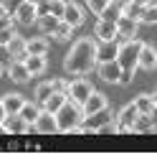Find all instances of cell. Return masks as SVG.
Returning <instances> with one entry per match:
<instances>
[{
    "label": "cell",
    "mask_w": 157,
    "mask_h": 155,
    "mask_svg": "<svg viewBox=\"0 0 157 155\" xmlns=\"http://www.w3.org/2000/svg\"><path fill=\"white\" fill-rule=\"evenodd\" d=\"M96 64H99V59H96V38H78V41H74V46L68 48L66 59H63V69L68 74L74 76H86L96 71Z\"/></svg>",
    "instance_id": "cell-1"
},
{
    "label": "cell",
    "mask_w": 157,
    "mask_h": 155,
    "mask_svg": "<svg viewBox=\"0 0 157 155\" xmlns=\"http://www.w3.org/2000/svg\"><path fill=\"white\" fill-rule=\"evenodd\" d=\"M140 51H142V41L137 38H127V41H119V64L124 69V81L122 84H129L134 81V74L140 69Z\"/></svg>",
    "instance_id": "cell-2"
},
{
    "label": "cell",
    "mask_w": 157,
    "mask_h": 155,
    "mask_svg": "<svg viewBox=\"0 0 157 155\" xmlns=\"http://www.w3.org/2000/svg\"><path fill=\"white\" fill-rule=\"evenodd\" d=\"M56 120H58V132H74L78 125H84L86 114H84L81 104H76V102L68 99L63 107L56 112Z\"/></svg>",
    "instance_id": "cell-3"
},
{
    "label": "cell",
    "mask_w": 157,
    "mask_h": 155,
    "mask_svg": "<svg viewBox=\"0 0 157 155\" xmlns=\"http://www.w3.org/2000/svg\"><path fill=\"white\" fill-rule=\"evenodd\" d=\"M96 74H99V79L106 81V84H122L124 81V69H122L119 59L99 61V64H96Z\"/></svg>",
    "instance_id": "cell-4"
},
{
    "label": "cell",
    "mask_w": 157,
    "mask_h": 155,
    "mask_svg": "<svg viewBox=\"0 0 157 155\" xmlns=\"http://www.w3.org/2000/svg\"><path fill=\"white\" fill-rule=\"evenodd\" d=\"M91 92H94V84L89 79H74L68 84V99L76 102V104H84L91 97Z\"/></svg>",
    "instance_id": "cell-5"
},
{
    "label": "cell",
    "mask_w": 157,
    "mask_h": 155,
    "mask_svg": "<svg viewBox=\"0 0 157 155\" xmlns=\"http://www.w3.org/2000/svg\"><path fill=\"white\" fill-rule=\"evenodd\" d=\"M137 114H140V109H137L134 102L124 104V107L117 112V117H114V122H117V132H132V122L137 120Z\"/></svg>",
    "instance_id": "cell-6"
},
{
    "label": "cell",
    "mask_w": 157,
    "mask_h": 155,
    "mask_svg": "<svg viewBox=\"0 0 157 155\" xmlns=\"http://www.w3.org/2000/svg\"><path fill=\"white\" fill-rule=\"evenodd\" d=\"M38 15H41L38 13V5L31 3V0H23V3L15 8V13H13L15 23H21V26H33L38 21Z\"/></svg>",
    "instance_id": "cell-7"
},
{
    "label": "cell",
    "mask_w": 157,
    "mask_h": 155,
    "mask_svg": "<svg viewBox=\"0 0 157 155\" xmlns=\"http://www.w3.org/2000/svg\"><path fill=\"white\" fill-rule=\"evenodd\" d=\"M94 38L96 41H119V33H117V23L106 21V18H99L94 26Z\"/></svg>",
    "instance_id": "cell-8"
},
{
    "label": "cell",
    "mask_w": 157,
    "mask_h": 155,
    "mask_svg": "<svg viewBox=\"0 0 157 155\" xmlns=\"http://www.w3.org/2000/svg\"><path fill=\"white\" fill-rule=\"evenodd\" d=\"M81 107H84V114H86V117H91V114H96V112H101V109L109 107V97L94 89V92H91V97L81 104Z\"/></svg>",
    "instance_id": "cell-9"
},
{
    "label": "cell",
    "mask_w": 157,
    "mask_h": 155,
    "mask_svg": "<svg viewBox=\"0 0 157 155\" xmlns=\"http://www.w3.org/2000/svg\"><path fill=\"white\" fill-rule=\"evenodd\" d=\"M33 125L31 122H25L21 114H8V117L3 120V125H0V130L3 132H10V135H23V132H28Z\"/></svg>",
    "instance_id": "cell-10"
},
{
    "label": "cell",
    "mask_w": 157,
    "mask_h": 155,
    "mask_svg": "<svg viewBox=\"0 0 157 155\" xmlns=\"http://www.w3.org/2000/svg\"><path fill=\"white\" fill-rule=\"evenodd\" d=\"M114 117H117V114L106 107L101 112L91 114V117H86L84 122H86V130H89V132H101V127H104V125H109V122H114Z\"/></svg>",
    "instance_id": "cell-11"
},
{
    "label": "cell",
    "mask_w": 157,
    "mask_h": 155,
    "mask_svg": "<svg viewBox=\"0 0 157 155\" xmlns=\"http://www.w3.org/2000/svg\"><path fill=\"white\" fill-rule=\"evenodd\" d=\"M33 130L43 132V135L58 132V120H56V112H48V109H43V112H41V117H38V120L33 122Z\"/></svg>",
    "instance_id": "cell-12"
},
{
    "label": "cell",
    "mask_w": 157,
    "mask_h": 155,
    "mask_svg": "<svg viewBox=\"0 0 157 155\" xmlns=\"http://www.w3.org/2000/svg\"><path fill=\"white\" fill-rule=\"evenodd\" d=\"M137 31H140V21H134L129 15H122L117 21V33H119V41H127V38H137Z\"/></svg>",
    "instance_id": "cell-13"
},
{
    "label": "cell",
    "mask_w": 157,
    "mask_h": 155,
    "mask_svg": "<svg viewBox=\"0 0 157 155\" xmlns=\"http://www.w3.org/2000/svg\"><path fill=\"white\" fill-rule=\"evenodd\" d=\"M63 21H66V23H71L74 28H78V26H84V21H86V13H84V8L78 5V3H71V0H66V10H63Z\"/></svg>",
    "instance_id": "cell-14"
},
{
    "label": "cell",
    "mask_w": 157,
    "mask_h": 155,
    "mask_svg": "<svg viewBox=\"0 0 157 155\" xmlns=\"http://www.w3.org/2000/svg\"><path fill=\"white\" fill-rule=\"evenodd\" d=\"M140 69H142V71H155V69H157V48H155L152 43H142Z\"/></svg>",
    "instance_id": "cell-15"
},
{
    "label": "cell",
    "mask_w": 157,
    "mask_h": 155,
    "mask_svg": "<svg viewBox=\"0 0 157 155\" xmlns=\"http://www.w3.org/2000/svg\"><path fill=\"white\" fill-rule=\"evenodd\" d=\"M8 76H10V81H15V84H25L31 79V71H28L23 59H13V64L8 66Z\"/></svg>",
    "instance_id": "cell-16"
},
{
    "label": "cell",
    "mask_w": 157,
    "mask_h": 155,
    "mask_svg": "<svg viewBox=\"0 0 157 155\" xmlns=\"http://www.w3.org/2000/svg\"><path fill=\"white\" fill-rule=\"evenodd\" d=\"M119 56V41H96V59L112 61Z\"/></svg>",
    "instance_id": "cell-17"
},
{
    "label": "cell",
    "mask_w": 157,
    "mask_h": 155,
    "mask_svg": "<svg viewBox=\"0 0 157 155\" xmlns=\"http://www.w3.org/2000/svg\"><path fill=\"white\" fill-rule=\"evenodd\" d=\"M5 51H8V56H10V59H23V56L28 54V38H23V36L15 33L10 41H8Z\"/></svg>",
    "instance_id": "cell-18"
},
{
    "label": "cell",
    "mask_w": 157,
    "mask_h": 155,
    "mask_svg": "<svg viewBox=\"0 0 157 155\" xmlns=\"http://www.w3.org/2000/svg\"><path fill=\"white\" fill-rule=\"evenodd\" d=\"M23 61L28 66V71H31V76H41L46 71V66H48V61H46L43 54H25Z\"/></svg>",
    "instance_id": "cell-19"
},
{
    "label": "cell",
    "mask_w": 157,
    "mask_h": 155,
    "mask_svg": "<svg viewBox=\"0 0 157 155\" xmlns=\"http://www.w3.org/2000/svg\"><path fill=\"white\" fill-rule=\"evenodd\" d=\"M3 99V107L8 114H18L23 109V104H25V97L23 94H18V92H10V94H5V97H0Z\"/></svg>",
    "instance_id": "cell-20"
},
{
    "label": "cell",
    "mask_w": 157,
    "mask_h": 155,
    "mask_svg": "<svg viewBox=\"0 0 157 155\" xmlns=\"http://www.w3.org/2000/svg\"><path fill=\"white\" fill-rule=\"evenodd\" d=\"M58 23H61V18L53 15V13H43V15H38V21H36L38 31H41L43 36H51V33L56 31V26H58Z\"/></svg>",
    "instance_id": "cell-21"
},
{
    "label": "cell",
    "mask_w": 157,
    "mask_h": 155,
    "mask_svg": "<svg viewBox=\"0 0 157 155\" xmlns=\"http://www.w3.org/2000/svg\"><path fill=\"white\" fill-rule=\"evenodd\" d=\"M157 125H155V114H137V120L132 122V132H155Z\"/></svg>",
    "instance_id": "cell-22"
},
{
    "label": "cell",
    "mask_w": 157,
    "mask_h": 155,
    "mask_svg": "<svg viewBox=\"0 0 157 155\" xmlns=\"http://www.w3.org/2000/svg\"><path fill=\"white\" fill-rule=\"evenodd\" d=\"M134 104H137V109H140L142 114H157V109H155V94H137L134 99H132Z\"/></svg>",
    "instance_id": "cell-23"
},
{
    "label": "cell",
    "mask_w": 157,
    "mask_h": 155,
    "mask_svg": "<svg viewBox=\"0 0 157 155\" xmlns=\"http://www.w3.org/2000/svg\"><path fill=\"white\" fill-rule=\"evenodd\" d=\"M41 112H43V104H41V102H25V104H23V109L18 112V114H21L25 122H31V125H33L38 117H41Z\"/></svg>",
    "instance_id": "cell-24"
},
{
    "label": "cell",
    "mask_w": 157,
    "mask_h": 155,
    "mask_svg": "<svg viewBox=\"0 0 157 155\" xmlns=\"http://www.w3.org/2000/svg\"><path fill=\"white\" fill-rule=\"evenodd\" d=\"M66 102H68V94H66V92H53V94L43 102V109H48V112H58Z\"/></svg>",
    "instance_id": "cell-25"
},
{
    "label": "cell",
    "mask_w": 157,
    "mask_h": 155,
    "mask_svg": "<svg viewBox=\"0 0 157 155\" xmlns=\"http://www.w3.org/2000/svg\"><path fill=\"white\" fill-rule=\"evenodd\" d=\"M71 36H74V26H71V23H66L63 18H61V23L56 26V31L48 36V38H53V41H58V43H66Z\"/></svg>",
    "instance_id": "cell-26"
},
{
    "label": "cell",
    "mask_w": 157,
    "mask_h": 155,
    "mask_svg": "<svg viewBox=\"0 0 157 155\" xmlns=\"http://www.w3.org/2000/svg\"><path fill=\"white\" fill-rule=\"evenodd\" d=\"M142 13H144V5L134 3V0H124L122 3V15H129V18H134V21L142 23Z\"/></svg>",
    "instance_id": "cell-27"
},
{
    "label": "cell",
    "mask_w": 157,
    "mask_h": 155,
    "mask_svg": "<svg viewBox=\"0 0 157 155\" xmlns=\"http://www.w3.org/2000/svg\"><path fill=\"white\" fill-rule=\"evenodd\" d=\"M28 54H48V38L41 33V36H36V38H28Z\"/></svg>",
    "instance_id": "cell-28"
},
{
    "label": "cell",
    "mask_w": 157,
    "mask_h": 155,
    "mask_svg": "<svg viewBox=\"0 0 157 155\" xmlns=\"http://www.w3.org/2000/svg\"><path fill=\"white\" fill-rule=\"evenodd\" d=\"M99 18H106V21H119V18H122V3H119V0H112V3L109 5H106V10L99 15Z\"/></svg>",
    "instance_id": "cell-29"
},
{
    "label": "cell",
    "mask_w": 157,
    "mask_h": 155,
    "mask_svg": "<svg viewBox=\"0 0 157 155\" xmlns=\"http://www.w3.org/2000/svg\"><path fill=\"white\" fill-rule=\"evenodd\" d=\"M53 92H56V89H53V81H41V84L36 86V102H41V104H43Z\"/></svg>",
    "instance_id": "cell-30"
},
{
    "label": "cell",
    "mask_w": 157,
    "mask_h": 155,
    "mask_svg": "<svg viewBox=\"0 0 157 155\" xmlns=\"http://www.w3.org/2000/svg\"><path fill=\"white\" fill-rule=\"evenodd\" d=\"M142 23H147V26H157V0H155V3H150V5H144Z\"/></svg>",
    "instance_id": "cell-31"
},
{
    "label": "cell",
    "mask_w": 157,
    "mask_h": 155,
    "mask_svg": "<svg viewBox=\"0 0 157 155\" xmlns=\"http://www.w3.org/2000/svg\"><path fill=\"white\" fill-rule=\"evenodd\" d=\"M112 0H86V8L94 13V15H101L106 10V5H109Z\"/></svg>",
    "instance_id": "cell-32"
},
{
    "label": "cell",
    "mask_w": 157,
    "mask_h": 155,
    "mask_svg": "<svg viewBox=\"0 0 157 155\" xmlns=\"http://www.w3.org/2000/svg\"><path fill=\"white\" fill-rule=\"evenodd\" d=\"M63 10H66V0H48V13L63 18Z\"/></svg>",
    "instance_id": "cell-33"
},
{
    "label": "cell",
    "mask_w": 157,
    "mask_h": 155,
    "mask_svg": "<svg viewBox=\"0 0 157 155\" xmlns=\"http://www.w3.org/2000/svg\"><path fill=\"white\" fill-rule=\"evenodd\" d=\"M18 31H15V26H8V28H0V46H8V41H10V38L15 36Z\"/></svg>",
    "instance_id": "cell-34"
},
{
    "label": "cell",
    "mask_w": 157,
    "mask_h": 155,
    "mask_svg": "<svg viewBox=\"0 0 157 155\" xmlns=\"http://www.w3.org/2000/svg\"><path fill=\"white\" fill-rule=\"evenodd\" d=\"M15 23V18L8 13V10H3V8H0V28H8V26H13Z\"/></svg>",
    "instance_id": "cell-35"
},
{
    "label": "cell",
    "mask_w": 157,
    "mask_h": 155,
    "mask_svg": "<svg viewBox=\"0 0 157 155\" xmlns=\"http://www.w3.org/2000/svg\"><path fill=\"white\" fill-rule=\"evenodd\" d=\"M51 81H53V89H56V92H66V94H68V84H71V81L61 79V76H58V79H51Z\"/></svg>",
    "instance_id": "cell-36"
},
{
    "label": "cell",
    "mask_w": 157,
    "mask_h": 155,
    "mask_svg": "<svg viewBox=\"0 0 157 155\" xmlns=\"http://www.w3.org/2000/svg\"><path fill=\"white\" fill-rule=\"evenodd\" d=\"M21 3H23V0H5V5H3V10H8V13L13 15V13H15V8L21 5Z\"/></svg>",
    "instance_id": "cell-37"
},
{
    "label": "cell",
    "mask_w": 157,
    "mask_h": 155,
    "mask_svg": "<svg viewBox=\"0 0 157 155\" xmlns=\"http://www.w3.org/2000/svg\"><path fill=\"white\" fill-rule=\"evenodd\" d=\"M5 117H8V112H5V107H3V99H0V125H3Z\"/></svg>",
    "instance_id": "cell-38"
},
{
    "label": "cell",
    "mask_w": 157,
    "mask_h": 155,
    "mask_svg": "<svg viewBox=\"0 0 157 155\" xmlns=\"http://www.w3.org/2000/svg\"><path fill=\"white\" fill-rule=\"evenodd\" d=\"M134 3H140V5H150V3H155V0H134Z\"/></svg>",
    "instance_id": "cell-39"
},
{
    "label": "cell",
    "mask_w": 157,
    "mask_h": 155,
    "mask_svg": "<svg viewBox=\"0 0 157 155\" xmlns=\"http://www.w3.org/2000/svg\"><path fill=\"white\" fill-rule=\"evenodd\" d=\"M155 109H157V92H155Z\"/></svg>",
    "instance_id": "cell-40"
},
{
    "label": "cell",
    "mask_w": 157,
    "mask_h": 155,
    "mask_svg": "<svg viewBox=\"0 0 157 155\" xmlns=\"http://www.w3.org/2000/svg\"><path fill=\"white\" fill-rule=\"evenodd\" d=\"M31 3H36V5H38V3H43V0H31Z\"/></svg>",
    "instance_id": "cell-41"
},
{
    "label": "cell",
    "mask_w": 157,
    "mask_h": 155,
    "mask_svg": "<svg viewBox=\"0 0 157 155\" xmlns=\"http://www.w3.org/2000/svg\"><path fill=\"white\" fill-rule=\"evenodd\" d=\"M0 76H3V64H0Z\"/></svg>",
    "instance_id": "cell-42"
},
{
    "label": "cell",
    "mask_w": 157,
    "mask_h": 155,
    "mask_svg": "<svg viewBox=\"0 0 157 155\" xmlns=\"http://www.w3.org/2000/svg\"><path fill=\"white\" fill-rule=\"evenodd\" d=\"M3 5H5V0H0V8H3Z\"/></svg>",
    "instance_id": "cell-43"
}]
</instances>
